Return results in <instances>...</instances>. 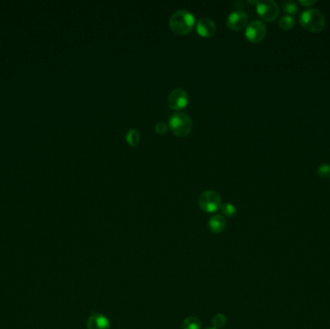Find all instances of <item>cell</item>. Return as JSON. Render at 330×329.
<instances>
[{
	"label": "cell",
	"instance_id": "6da1fadb",
	"mask_svg": "<svg viewBox=\"0 0 330 329\" xmlns=\"http://www.w3.org/2000/svg\"><path fill=\"white\" fill-rule=\"evenodd\" d=\"M195 25V17L188 11L179 10L175 12L169 20V26L177 35L188 34Z\"/></svg>",
	"mask_w": 330,
	"mask_h": 329
},
{
	"label": "cell",
	"instance_id": "7a4b0ae2",
	"mask_svg": "<svg viewBox=\"0 0 330 329\" xmlns=\"http://www.w3.org/2000/svg\"><path fill=\"white\" fill-rule=\"evenodd\" d=\"M300 22L304 29L311 33H320L325 27V18L323 14L320 11L313 8L301 13Z\"/></svg>",
	"mask_w": 330,
	"mask_h": 329
},
{
	"label": "cell",
	"instance_id": "3957f363",
	"mask_svg": "<svg viewBox=\"0 0 330 329\" xmlns=\"http://www.w3.org/2000/svg\"><path fill=\"white\" fill-rule=\"evenodd\" d=\"M169 128L171 131L179 137H185L191 133L192 120L185 113H174L169 119Z\"/></svg>",
	"mask_w": 330,
	"mask_h": 329
},
{
	"label": "cell",
	"instance_id": "277c9868",
	"mask_svg": "<svg viewBox=\"0 0 330 329\" xmlns=\"http://www.w3.org/2000/svg\"><path fill=\"white\" fill-rule=\"evenodd\" d=\"M199 206L205 213H216L222 207L221 197L214 190H206L199 197Z\"/></svg>",
	"mask_w": 330,
	"mask_h": 329
},
{
	"label": "cell",
	"instance_id": "5b68a950",
	"mask_svg": "<svg viewBox=\"0 0 330 329\" xmlns=\"http://www.w3.org/2000/svg\"><path fill=\"white\" fill-rule=\"evenodd\" d=\"M256 11L258 16L265 21L271 22L279 16L280 9L278 4L273 0H262L256 2Z\"/></svg>",
	"mask_w": 330,
	"mask_h": 329
},
{
	"label": "cell",
	"instance_id": "8992f818",
	"mask_svg": "<svg viewBox=\"0 0 330 329\" xmlns=\"http://www.w3.org/2000/svg\"><path fill=\"white\" fill-rule=\"evenodd\" d=\"M267 35V26L261 20H253L247 24L245 29V38L249 42L257 44L262 42Z\"/></svg>",
	"mask_w": 330,
	"mask_h": 329
},
{
	"label": "cell",
	"instance_id": "52a82bcc",
	"mask_svg": "<svg viewBox=\"0 0 330 329\" xmlns=\"http://www.w3.org/2000/svg\"><path fill=\"white\" fill-rule=\"evenodd\" d=\"M248 20L249 17L244 11L237 10L234 11L228 16L226 23L229 29L233 31H241L245 26H247Z\"/></svg>",
	"mask_w": 330,
	"mask_h": 329
},
{
	"label": "cell",
	"instance_id": "ba28073f",
	"mask_svg": "<svg viewBox=\"0 0 330 329\" xmlns=\"http://www.w3.org/2000/svg\"><path fill=\"white\" fill-rule=\"evenodd\" d=\"M168 105L174 110L184 109L188 105V95L182 88L174 89L168 97Z\"/></svg>",
	"mask_w": 330,
	"mask_h": 329
},
{
	"label": "cell",
	"instance_id": "9c48e42d",
	"mask_svg": "<svg viewBox=\"0 0 330 329\" xmlns=\"http://www.w3.org/2000/svg\"><path fill=\"white\" fill-rule=\"evenodd\" d=\"M196 30L200 36L205 37V38H209V37H212L213 35H214V33L216 31V25H215L214 20H211L209 18H203L197 21Z\"/></svg>",
	"mask_w": 330,
	"mask_h": 329
},
{
	"label": "cell",
	"instance_id": "30bf717a",
	"mask_svg": "<svg viewBox=\"0 0 330 329\" xmlns=\"http://www.w3.org/2000/svg\"><path fill=\"white\" fill-rule=\"evenodd\" d=\"M88 329H110V322L106 316L92 313L87 320Z\"/></svg>",
	"mask_w": 330,
	"mask_h": 329
},
{
	"label": "cell",
	"instance_id": "8fae6325",
	"mask_svg": "<svg viewBox=\"0 0 330 329\" xmlns=\"http://www.w3.org/2000/svg\"><path fill=\"white\" fill-rule=\"evenodd\" d=\"M225 227L226 220L220 214H214L209 220V229L214 234L223 232Z\"/></svg>",
	"mask_w": 330,
	"mask_h": 329
},
{
	"label": "cell",
	"instance_id": "7c38bea8",
	"mask_svg": "<svg viewBox=\"0 0 330 329\" xmlns=\"http://www.w3.org/2000/svg\"><path fill=\"white\" fill-rule=\"evenodd\" d=\"M296 24L295 19L291 16L286 15L281 17L279 20H278V26L284 31H289V30L292 29Z\"/></svg>",
	"mask_w": 330,
	"mask_h": 329
},
{
	"label": "cell",
	"instance_id": "4fadbf2b",
	"mask_svg": "<svg viewBox=\"0 0 330 329\" xmlns=\"http://www.w3.org/2000/svg\"><path fill=\"white\" fill-rule=\"evenodd\" d=\"M183 329H201L202 322L196 317H187L182 323Z\"/></svg>",
	"mask_w": 330,
	"mask_h": 329
},
{
	"label": "cell",
	"instance_id": "5bb4252c",
	"mask_svg": "<svg viewBox=\"0 0 330 329\" xmlns=\"http://www.w3.org/2000/svg\"><path fill=\"white\" fill-rule=\"evenodd\" d=\"M282 9L292 17L299 13V5L293 1H285L282 2Z\"/></svg>",
	"mask_w": 330,
	"mask_h": 329
},
{
	"label": "cell",
	"instance_id": "9a60e30c",
	"mask_svg": "<svg viewBox=\"0 0 330 329\" xmlns=\"http://www.w3.org/2000/svg\"><path fill=\"white\" fill-rule=\"evenodd\" d=\"M126 139L129 146L136 147L140 141V135H139L138 130L133 128L126 133Z\"/></svg>",
	"mask_w": 330,
	"mask_h": 329
},
{
	"label": "cell",
	"instance_id": "2e32d148",
	"mask_svg": "<svg viewBox=\"0 0 330 329\" xmlns=\"http://www.w3.org/2000/svg\"><path fill=\"white\" fill-rule=\"evenodd\" d=\"M212 322H213L214 328L222 329L225 327V325L227 323V318L224 316L223 314L218 313V314L214 315Z\"/></svg>",
	"mask_w": 330,
	"mask_h": 329
},
{
	"label": "cell",
	"instance_id": "e0dca14e",
	"mask_svg": "<svg viewBox=\"0 0 330 329\" xmlns=\"http://www.w3.org/2000/svg\"><path fill=\"white\" fill-rule=\"evenodd\" d=\"M220 210H221L224 216H227V217H233L237 213V208L234 206L233 204L231 203L223 204Z\"/></svg>",
	"mask_w": 330,
	"mask_h": 329
},
{
	"label": "cell",
	"instance_id": "ac0fdd59",
	"mask_svg": "<svg viewBox=\"0 0 330 329\" xmlns=\"http://www.w3.org/2000/svg\"><path fill=\"white\" fill-rule=\"evenodd\" d=\"M317 173L321 179L328 180L330 179V165L326 164V163L320 164L317 169Z\"/></svg>",
	"mask_w": 330,
	"mask_h": 329
},
{
	"label": "cell",
	"instance_id": "d6986e66",
	"mask_svg": "<svg viewBox=\"0 0 330 329\" xmlns=\"http://www.w3.org/2000/svg\"><path fill=\"white\" fill-rule=\"evenodd\" d=\"M168 127H169V126H167V125H166L165 123H163V122L157 123L155 126V133L158 134V135H164V134H166Z\"/></svg>",
	"mask_w": 330,
	"mask_h": 329
},
{
	"label": "cell",
	"instance_id": "ffe728a7",
	"mask_svg": "<svg viewBox=\"0 0 330 329\" xmlns=\"http://www.w3.org/2000/svg\"><path fill=\"white\" fill-rule=\"evenodd\" d=\"M316 3H317L316 0H300L299 1V4H301V6L306 7V8H310Z\"/></svg>",
	"mask_w": 330,
	"mask_h": 329
},
{
	"label": "cell",
	"instance_id": "44dd1931",
	"mask_svg": "<svg viewBox=\"0 0 330 329\" xmlns=\"http://www.w3.org/2000/svg\"><path fill=\"white\" fill-rule=\"evenodd\" d=\"M208 329H215V328H214V327H213V328H208Z\"/></svg>",
	"mask_w": 330,
	"mask_h": 329
}]
</instances>
